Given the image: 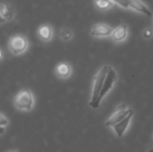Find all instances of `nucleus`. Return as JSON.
Wrapping results in <instances>:
<instances>
[{"label": "nucleus", "mask_w": 153, "mask_h": 152, "mask_svg": "<svg viewBox=\"0 0 153 152\" xmlns=\"http://www.w3.org/2000/svg\"><path fill=\"white\" fill-rule=\"evenodd\" d=\"M15 17V10L9 3L2 2L0 4V22L1 24L12 21Z\"/></svg>", "instance_id": "nucleus-9"}, {"label": "nucleus", "mask_w": 153, "mask_h": 152, "mask_svg": "<svg viewBox=\"0 0 153 152\" xmlns=\"http://www.w3.org/2000/svg\"><path fill=\"white\" fill-rule=\"evenodd\" d=\"M133 116H134V111L131 112L124 120H122L120 123L117 124L116 125L113 126V130L115 132V133L117 134V136L118 138H121L124 136V134L126 133V132L128 130V127L130 125V123L132 121V118H133Z\"/></svg>", "instance_id": "nucleus-12"}, {"label": "nucleus", "mask_w": 153, "mask_h": 152, "mask_svg": "<svg viewBox=\"0 0 153 152\" xmlns=\"http://www.w3.org/2000/svg\"><path fill=\"white\" fill-rule=\"evenodd\" d=\"M0 52H1V60H3V58H4V50L1 48L0 49Z\"/></svg>", "instance_id": "nucleus-17"}, {"label": "nucleus", "mask_w": 153, "mask_h": 152, "mask_svg": "<svg viewBox=\"0 0 153 152\" xmlns=\"http://www.w3.org/2000/svg\"><path fill=\"white\" fill-rule=\"evenodd\" d=\"M117 79H118V75H117V71L111 65H109V68H108V73H107V76H106V79H105V82H104V84H103V87H102V90H101V92L100 95V98H99V103L100 104L101 100L114 88Z\"/></svg>", "instance_id": "nucleus-6"}, {"label": "nucleus", "mask_w": 153, "mask_h": 152, "mask_svg": "<svg viewBox=\"0 0 153 152\" xmlns=\"http://www.w3.org/2000/svg\"><path fill=\"white\" fill-rule=\"evenodd\" d=\"M37 36L42 42H49L53 39L54 37V30L50 24L43 23L39 26L37 30Z\"/></svg>", "instance_id": "nucleus-10"}, {"label": "nucleus", "mask_w": 153, "mask_h": 152, "mask_svg": "<svg viewBox=\"0 0 153 152\" xmlns=\"http://www.w3.org/2000/svg\"><path fill=\"white\" fill-rule=\"evenodd\" d=\"M59 38L63 41H70L74 38V31L70 28H62L59 31Z\"/></svg>", "instance_id": "nucleus-14"}, {"label": "nucleus", "mask_w": 153, "mask_h": 152, "mask_svg": "<svg viewBox=\"0 0 153 152\" xmlns=\"http://www.w3.org/2000/svg\"><path fill=\"white\" fill-rule=\"evenodd\" d=\"M152 22H153V18H152Z\"/></svg>", "instance_id": "nucleus-20"}, {"label": "nucleus", "mask_w": 153, "mask_h": 152, "mask_svg": "<svg viewBox=\"0 0 153 152\" xmlns=\"http://www.w3.org/2000/svg\"><path fill=\"white\" fill-rule=\"evenodd\" d=\"M8 125H9V119L3 113H1L0 114V126H1V128L6 129Z\"/></svg>", "instance_id": "nucleus-16"}, {"label": "nucleus", "mask_w": 153, "mask_h": 152, "mask_svg": "<svg viewBox=\"0 0 153 152\" xmlns=\"http://www.w3.org/2000/svg\"><path fill=\"white\" fill-rule=\"evenodd\" d=\"M148 152H153V148H152V149H150V150L148 151Z\"/></svg>", "instance_id": "nucleus-18"}, {"label": "nucleus", "mask_w": 153, "mask_h": 152, "mask_svg": "<svg viewBox=\"0 0 153 152\" xmlns=\"http://www.w3.org/2000/svg\"><path fill=\"white\" fill-rule=\"evenodd\" d=\"M114 30L110 25L103 22L95 23L91 26L90 30V35L93 38L102 39V38H108L111 37V34Z\"/></svg>", "instance_id": "nucleus-7"}, {"label": "nucleus", "mask_w": 153, "mask_h": 152, "mask_svg": "<svg viewBox=\"0 0 153 152\" xmlns=\"http://www.w3.org/2000/svg\"><path fill=\"white\" fill-rule=\"evenodd\" d=\"M113 1L115 2L116 5H118L123 9L134 11L153 18L152 12L142 0H113Z\"/></svg>", "instance_id": "nucleus-4"}, {"label": "nucleus", "mask_w": 153, "mask_h": 152, "mask_svg": "<svg viewBox=\"0 0 153 152\" xmlns=\"http://www.w3.org/2000/svg\"><path fill=\"white\" fill-rule=\"evenodd\" d=\"M134 110L132 108L126 107V105H125V104L118 105L117 107V108H116V111L106 121L105 125L108 126V127H113L114 125H116L117 124H118L122 120H124Z\"/></svg>", "instance_id": "nucleus-5"}, {"label": "nucleus", "mask_w": 153, "mask_h": 152, "mask_svg": "<svg viewBox=\"0 0 153 152\" xmlns=\"http://www.w3.org/2000/svg\"><path fill=\"white\" fill-rule=\"evenodd\" d=\"M30 46L29 39L22 34H15L12 36L7 43L9 52L13 56H20L24 54Z\"/></svg>", "instance_id": "nucleus-3"}, {"label": "nucleus", "mask_w": 153, "mask_h": 152, "mask_svg": "<svg viewBox=\"0 0 153 152\" xmlns=\"http://www.w3.org/2000/svg\"><path fill=\"white\" fill-rule=\"evenodd\" d=\"M13 104L17 110L23 112H30L34 108L35 98L31 90H20L13 99Z\"/></svg>", "instance_id": "nucleus-2"}, {"label": "nucleus", "mask_w": 153, "mask_h": 152, "mask_svg": "<svg viewBox=\"0 0 153 152\" xmlns=\"http://www.w3.org/2000/svg\"><path fill=\"white\" fill-rule=\"evenodd\" d=\"M128 37H129V28L127 24L122 23L118 25L117 27L114 28V30L110 38L115 43L119 44V43H123L126 41Z\"/></svg>", "instance_id": "nucleus-8"}, {"label": "nucleus", "mask_w": 153, "mask_h": 152, "mask_svg": "<svg viewBox=\"0 0 153 152\" xmlns=\"http://www.w3.org/2000/svg\"><path fill=\"white\" fill-rule=\"evenodd\" d=\"M109 68V65H104L99 71L96 73L93 78V83H92V89H91V99L89 102V105L91 108L93 109H98L100 107L99 103V98L108 73Z\"/></svg>", "instance_id": "nucleus-1"}, {"label": "nucleus", "mask_w": 153, "mask_h": 152, "mask_svg": "<svg viewBox=\"0 0 153 152\" xmlns=\"http://www.w3.org/2000/svg\"><path fill=\"white\" fill-rule=\"evenodd\" d=\"M9 152H17L16 151H9Z\"/></svg>", "instance_id": "nucleus-19"}, {"label": "nucleus", "mask_w": 153, "mask_h": 152, "mask_svg": "<svg viewBox=\"0 0 153 152\" xmlns=\"http://www.w3.org/2000/svg\"><path fill=\"white\" fill-rule=\"evenodd\" d=\"M95 7L100 12H106L116 5L113 0H94Z\"/></svg>", "instance_id": "nucleus-13"}, {"label": "nucleus", "mask_w": 153, "mask_h": 152, "mask_svg": "<svg viewBox=\"0 0 153 152\" xmlns=\"http://www.w3.org/2000/svg\"><path fill=\"white\" fill-rule=\"evenodd\" d=\"M55 73L58 78H60L62 80H66L72 76L73 68L69 63L61 62V63L56 65V66L55 68Z\"/></svg>", "instance_id": "nucleus-11"}, {"label": "nucleus", "mask_w": 153, "mask_h": 152, "mask_svg": "<svg viewBox=\"0 0 153 152\" xmlns=\"http://www.w3.org/2000/svg\"><path fill=\"white\" fill-rule=\"evenodd\" d=\"M143 39L149 40L153 37V29L152 27H147L143 30Z\"/></svg>", "instance_id": "nucleus-15"}]
</instances>
